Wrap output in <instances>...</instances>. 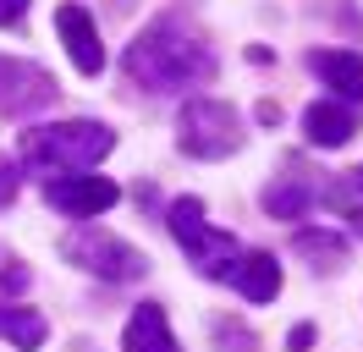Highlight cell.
Masks as SVG:
<instances>
[{"mask_svg":"<svg viewBox=\"0 0 363 352\" xmlns=\"http://www.w3.org/2000/svg\"><path fill=\"white\" fill-rule=\"evenodd\" d=\"M121 72L149 94H182L215 77V50L209 39L182 17H155L121 55Z\"/></svg>","mask_w":363,"mask_h":352,"instance_id":"6da1fadb","label":"cell"},{"mask_svg":"<svg viewBox=\"0 0 363 352\" xmlns=\"http://www.w3.org/2000/svg\"><path fill=\"white\" fill-rule=\"evenodd\" d=\"M116 149V132L99 121H50V127L23 132V160L39 165L45 176L55 171H94Z\"/></svg>","mask_w":363,"mask_h":352,"instance_id":"7a4b0ae2","label":"cell"},{"mask_svg":"<svg viewBox=\"0 0 363 352\" xmlns=\"http://www.w3.org/2000/svg\"><path fill=\"white\" fill-rule=\"evenodd\" d=\"M165 226H171V237L187 248L193 270L209 275V281H226L231 264L242 259V253H237V237H231V231H215L204 220V204H199V198H177L171 215H165Z\"/></svg>","mask_w":363,"mask_h":352,"instance_id":"3957f363","label":"cell"},{"mask_svg":"<svg viewBox=\"0 0 363 352\" xmlns=\"http://www.w3.org/2000/svg\"><path fill=\"white\" fill-rule=\"evenodd\" d=\"M177 149L193 160H226L242 149V116L226 99H187L177 116Z\"/></svg>","mask_w":363,"mask_h":352,"instance_id":"277c9868","label":"cell"},{"mask_svg":"<svg viewBox=\"0 0 363 352\" xmlns=\"http://www.w3.org/2000/svg\"><path fill=\"white\" fill-rule=\"evenodd\" d=\"M61 253L72 264H83L94 275H105V281H138V275H149V259L138 253L133 242L111 237V231H99V226H77L67 242H61Z\"/></svg>","mask_w":363,"mask_h":352,"instance_id":"5b68a950","label":"cell"},{"mask_svg":"<svg viewBox=\"0 0 363 352\" xmlns=\"http://www.w3.org/2000/svg\"><path fill=\"white\" fill-rule=\"evenodd\" d=\"M45 198L72 220H94L121 198V187L111 176H94V171H55V176H45Z\"/></svg>","mask_w":363,"mask_h":352,"instance_id":"8992f818","label":"cell"},{"mask_svg":"<svg viewBox=\"0 0 363 352\" xmlns=\"http://www.w3.org/2000/svg\"><path fill=\"white\" fill-rule=\"evenodd\" d=\"M55 77L33 61L0 55V116H39L45 105H55Z\"/></svg>","mask_w":363,"mask_h":352,"instance_id":"52a82bcc","label":"cell"},{"mask_svg":"<svg viewBox=\"0 0 363 352\" xmlns=\"http://www.w3.org/2000/svg\"><path fill=\"white\" fill-rule=\"evenodd\" d=\"M55 28H61V44H67L72 66L83 72V77H99L105 72V44H99V28L83 6H61L55 11Z\"/></svg>","mask_w":363,"mask_h":352,"instance_id":"ba28073f","label":"cell"},{"mask_svg":"<svg viewBox=\"0 0 363 352\" xmlns=\"http://www.w3.org/2000/svg\"><path fill=\"white\" fill-rule=\"evenodd\" d=\"M303 132H308L314 149H341L358 132V116H352L347 99H314V105L303 110Z\"/></svg>","mask_w":363,"mask_h":352,"instance_id":"9c48e42d","label":"cell"},{"mask_svg":"<svg viewBox=\"0 0 363 352\" xmlns=\"http://www.w3.org/2000/svg\"><path fill=\"white\" fill-rule=\"evenodd\" d=\"M308 72H314L336 99H363V61L352 50H314V55H308Z\"/></svg>","mask_w":363,"mask_h":352,"instance_id":"30bf717a","label":"cell"},{"mask_svg":"<svg viewBox=\"0 0 363 352\" xmlns=\"http://www.w3.org/2000/svg\"><path fill=\"white\" fill-rule=\"evenodd\" d=\"M121 352H177V341H171V325H165V308L160 303H143L127 319V330H121Z\"/></svg>","mask_w":363,"mask_h":352,"instance_id":"8fae6325","label":"cell"},{"mask_svg":"<svg viewBox=\"0 0 363 352\" xmlns=\"http://www.w3.org/2000/svg\"><path fill=\"white\" fill-rule=\"evenodd\" d=\"M231 286L248 297V303H270L275 292H281V264L270 253H242V259L231 264Z\"/></svg>","mask_w":363,"mask_h":352,"instance_id":"7c38bea8","label":"cell"},{"mask_svg":"<svg viewBox=\"0 0 363 352\" xmlns=\"http://www.w3.org/2000/svg\"><path fill=\"white\" fill-rule=\"evenodd\" d=\"M308 204H314V187L297 182V176H281L275 187H264V209L281 215V220H303V215H308Z\"/></svg>","mask_w":363,"mask_h":352,"instance_id":"4fadbf2b","label":"cell"},{"mask_svg":"<svg viewBox=\"0 0 363 352\" xmlns=\"http://www.w3.org/2000/svg\"><path fill=\"white\" fill-rule=\"evenodd\" d=\"M0 336H6L11 347L33 352L39 341H45V319H39V308H6V303H0Z\"/></svg>","mask_w":363,"mask_h":352,"instance_id":"5bb4252c","label":"cell"},{"mask_svg":"<svg viewBox=\"0 0 363 352\" xmlns=\"http://www.w3.org/2000/svg\"><path fill=\"white\" fill-rule=\"evenodd\" d=\"M292 248L303 259H319V270H341V264H347V242L330 237V231H297Z\"/></svg>","mask_w":363,"mask_h":352,"instance_id":"9a60e30c","label":"cell"},{"mask_svg":"<svg viewBox=\"0 0 363 352\" xmlns=\"http://www.w3.org/2000/svg\"><path fill=\"white\" fill-rule=\"evenodd\" d=\"M0 286H6V292H28V286H33V275L23 270V259L6 253V248H0Z\"/></svg>","mask_w":363,"mask_h":352,"instance_id":"2e32d148","label":"cell"},{"mask_svg":"<svg viewBox=\"0 0 363 352\" xmlns=\"http://www.w3.org/2000/svg\"><path fill=\"white\" fill-rule=\"evenodd\" d=\"M11 198H17V160H6V154H0V209H6Z\"/></svg>","mask_w":363,"mask_h":352,"instance_id":"e0dca14e","label":"cell"},{"mask_svg":"<svg viewBox=\"0 0 363 352\" xmlns=\"http://www.w3.org/2000/svg\"><path fill=\"white\" fill-rule=\"evenodd\" d=\"M28 17V0H0V28L6 22H23Z\"/></svg>","mask_w":363,"mask_h":352,"instance_id":"ac0fdd59","label":"cell"},{"mask_svg":"<svg viewBox=\"0 0 363 352\" xmlns=\"http://www.w3.org/2000/svg\"><path fill=\"white\" fill-rule=\"evenodd\" d=\"M286 347H292V352H308V347H314V325H297L292 336H286Z\"/></svg>","mask_w":363,"mask_h":352,"instance_id":"d6986e66","label":"cell"},{"mask_svg":"<svg viewBox=\"0 0 363 352\" xmlns=\"http://www.w3.org/2000/svg\"><path fill=\"white\" fill-rule=\"evenodd\" d=\"M259 121H264V127H275V121H281V105H270V99H264V105H259Z\"/></svg>","mask_w":363,"mask_h":352,"instance_id":"ffe728a7","label":"cell"},{"mask_svg":"<svg viewBox=\"0 0 363 352\" xmlns=\"http://www.w3.org/2000/svg\"><path fill=\"white\" fill-rule=\"evenodd\" d=\"M341 220H347V226H352V231L363 237V209H352V204H347V209H341Z\"/></svg>","mask_w":363,"mask_h":352,"instance_id":"44dd1931","label":"cell"},{"mask_svg":"<svg viewBox=\"0 0 363 352\" xmlns=\"http://www.w3.org/2000/svg\"><path fill=\"white\" fill-rule=\"evenodd\" d=\"M352 182H358V187H363V171H352Z\"/></svg>","mask_w":363,"mask_h":352,"instance_id":"7402d4cb","label":"cell"}]
</instances>
